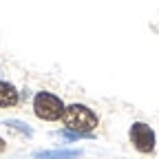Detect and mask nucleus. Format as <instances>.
Instances as JSON below:
<instances>
[{
	"mask_svg": "<svg viewBox=\"0 0 159 159\" xmlns=\"http://www.w3.org/2000/svg\"><path fill=\"white\" fill-rule=\"evenodd\" d=\"M62 122H64V126H66L69 130H73V133L91 135V133L97 128L99 119H97V115H95L89 106H84V104H69V106L64 108Z\"/></svg>",
	"mask_w": 159,
	"mask_h": 159,
	"instance_id": "1",
	"label": "nucleus"
},
{
	"mask_svg": "<svg viewBox=\"0 0 159 159\" xmlns=\"http://www.w3.org/2000/svg\"><path fill=\"white\" fill-rule=\"evenodd\" d=\"M64 102L57 95L49 93V91H38L33 95V113L38 119H44V122H57L64 115Z\"/></svg>",
	"mask_w": 159,
	"mask_h": 159,
	"instance_id": "2",
	"label": "nucleus"
},
{
	"mask_svg": "<svg viewBox=\"0 0 159 159\" xmlns=\"http://www.w3.org/2000/svg\"><path fill=\"white\" fill-rule=\"evenodd\" d=\"M128 139H130V144L137 152H142V155H152L155 152L157 135L146 122H135L128 128Z\"/></svg>",
	"mask_w": 159,
	"mask_h": 159,
	"instance_id": "3",
	"label": "nucleus"
},
{
	"mask_svg": "<svg viewBox=\"0 0 159 159\" xmlns=\"http://www.w3.org/2000/svg\"><path fill=\"white\" fill-rule=\"evenodd\" d=\"M18 102H20L18 89L11 82L0 80V108H13V106H18Z\"/></svg>",
	"mask_w": 159,
	"mask_h": 159,
	"instance_id": "4",
	"label": "nucleus"
},
{
	"mask_svg": "<svg viewBox=\"0 0 159 159\" xmlns=\"http://www.w3.org/2000/svg\"><path fill=\"white\" fill-rule=\"evenodd\" d=\"M84 152L80 148H57V150H40L33 157L35 159H77Z\"/></svg>",
	"mask_w": 159,
	"mask_h": 159,
	"instance_id": "5",
	"label": "nucleus"
},
{
	"mask_svg": "<svg viewBox=\"0 0 159 159\" xmlns=\"http://www.w3.org/2000/svg\"><path fill=\"white\" fill-rule=\"evenodd\" d=\"M5 126H7V128H11V130L22 133L25 137H33V128H31V126H27L25 122H18V119H9V122H5Z\"/></svg>",
	"mask_w": 159,
	"mask_h": 159,
	"instance_id": "6",
	"label": "nucleus"
},
{
	"mask_svg": "<svg viewBox=\"0 0 159 159\" xmlns=\"http://www.w3.org/2000/svg\"><path fill=\"white\" fill-rule=\"evenodd\" d=\"M60 137H64L66 142H77V139H84V137H91V135H82V133H73V130L64 128V130H60Z\"/></svg>",
	"mask_w": 159,
	"mask_h": 159,
	"instance_id": "7",
	"label": "nucleus"
},
{
	"mask_svg": "<svg viewBox=\"0 0 159 159\" xmlns=\"http://www.w3.org/2000/svg\"><path fill=\"white\" fill-rule=\"evenodd\" d=\"M5 148H7V144H5V139H2V137H0V152H2Z\"/></svg>",
	"mask_w": 159,
	"mask_h": 159,
	"instance_id": "8",
	"label": "nucleus"
}]
</instances>
